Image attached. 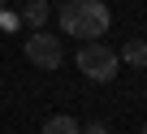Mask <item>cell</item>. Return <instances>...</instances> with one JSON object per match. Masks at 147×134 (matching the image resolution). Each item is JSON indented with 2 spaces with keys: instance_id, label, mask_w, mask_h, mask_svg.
<instances>
[{
  "instance_id": "277c9868",
  "label": "cell",
  "mask_w": 147,
  "mask_h": 134,
  "mask_svg": "<svg viewBox=\"0 0 147 134\" xmlns=\"http://www.w3.org/2000/svg\"><path fill=\"white\" fill-rule=\"evenodd\" d=\"M48 13H52L48 0H26V5H22V22H26V26H35V30H43Z\"/></svg>"
},
{
  "instance_id": "5b68a950",
  "label": "cell",
  "mask_w": 147,
  "mask_h": 134,
  "mask_svg": "<svg viewBox=\"0 0 147 134\" xmlns=\"http://www.w3.org/2000/svg\"><path fill=\"white\" fill-rule=\"evenodd\" d=\"M117 61H125V65H134V69H143V65H147V39H130V43L117 52Z\"/></svg>"
},
{
  "instance_id": "52a82bcc",
  "label": "cell",
  "mask_w": 147,
  "mask_h": 134,
  "mask_svg": "<svg viewBox=\"0 0 147 134\" xmlns=\"http://www.w3.org/2000/svg\"><path fill=\"white\" fill-rule=\"evenodd\" d=\"M82 134H113V130H108V125H104V121H91V125H87V130H82Z\"/></svg>"
},
{
  "instance_id": "6da1fadb",
  "label": "cell",
  "mask_w": 147,
  "mask_h": 134,
  "mask_svg": "<svg viewBox=\"0 0 147 134\" xmlns=\"http://www.w3.org/2000/svg\"><path fill=\"white\" fill-rule=\"evenodd\" d=\"M108 22H113V13H108L104 0H65V5H61V30L65 35H78L82 43L100 39L108 30Z\"/></svg>"
},
{
  "instance_id": "9c48e42d",
  "label": "cell",
  "mask_w": 147,
  "mask_h": 134,
  "mask_svg": "<svg viewBox=\"0 0 147 134\" xmlns=\"http://www.w3.org/2000/svg\"><path fill=\"white\" fill-rule=\"evenodd\" d=\"M143 134H147V125H143Z\"/></svg>"
},
{
  "instance_id": "7a4b0ae2",
  "label": "cell",
  "mask_w": 147,
  "mask_h": 134,
  "mask_svg": "<svg viewBox=\"0 0 147 134\" xmlns=\"http://www.w3.org/2000/svg\"><path fill=\"white\" fill-rule=\"evenodd\" d=\"M117 65H121V61H117V52H113V48H104L100 39H91V43H82V48H78V69H82L91 82H113V78H117Z\"/></svg>"
},
{
  "instance_id": "3957f363",
  "label": "cell",
  "mask_w": 147,
  "mask_h": 134,
  "mask_svg": "<svg viewBox=\"0 0 147 134\" xmlns=\"http://www.w3.org/2000/svg\"><path fill=\"white\" fill-rule=\"evenodd\" d=\"M26 61L35 65V69H61V61H65V52H61V39H56V35H43V30H35V35L26 39Z\"/></svg>"
},
{
  "instance_id": "8992f818",
  "label": "cell",
  "mask_w": 147,
  "mask_h": 134,
  "mask_svg": "<svg viewBox=\"0 0 147 134\" xmlns=\"http://www.w3.org/2000/svg\"><path fill=\"white\" fill-rule=\"evenodd\" d=\"M43 134H82V125L74 121V117H52V121L43 125Z\"/></svg>"
},
{
  "instance_id": "ba28073f",
  "label": "cell",
  "mask_w": 147,
  "mask_h": 134,
  "mask_svg": "<svg viewBox=\"0 0 147 134\" xmlns=\"http://www.w3.org/2000/svg\"><path fill=\"white\" fill-rule=\"evenodd\" d=\"M0 26H5V30H13V26H18V13H0Z\"/></svg>"
}]
</instances>
